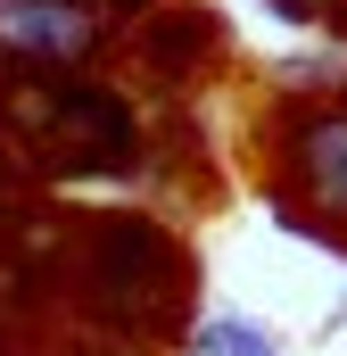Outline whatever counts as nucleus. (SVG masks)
Instances as JSON below:
<instances>
[{
  "mask_svg": "<svg viewBox=\"0 0 347 356\" xmlns=\"http://www.w3.org/2000/svg\"><path fill=\"white\" fill-rule=\"evenodd\" d=\"M67 282H75V307H83L91 332L124 340V348H149L166 340L174 323L190 315V249L174 241L158 216H83L75 224V249H67Z\"/></svg>",
  "mask_w": 347,
  "mask_h": 356,
  "instance_id": "1",
  "label": "nucleus"
},
{
  "mask_svg": "<svg viewBox=\"0 0 347 356\" xmlns=\"http://www.w3.org/2000/svg\"><path fill=\"white\" fill-rule=\"evenodd\" d=\"M289 33H347V0H264Z\"/></svg>",
  "mask_w": 347,
  "mask_h": 356,
  "instance_id": "7",
  "label": "nucleus"
},
{
  "mask_svg": "<svg viewBox=\"0 0 347 356\" xmlns=\"http://www.w3.org/2000/svg\"><path fill=\"white\" fill-rule=\"evenodd\" d=\"M58 356H141V348H124V340H108V332H99V340H67Z\"/></svg>",
  "mask_w": 347,
  "mask_h": 356,
  "instance_id": "9",
  "label": "nucleus"
},
{
  "mask_svg": "<svg viewBox=\"0 0 347 356\" xmlns=\"http://www.w3.org/2000/svg\"><path fill=\"white\" fill-rule=\"evenodd\" d=\"M8 83H17V58H8V50H0V99H8Z\"/></svg>",
  "mask_w": 347,
  "mask_h": 356,
  "instance_id": "10",
  "label": "nucleus"
},
{
  "mask_svg": "<svg viewBox=\"0 0 347 356\" xmlns=\"http://www.w3.org/2000/svg\"><path fill=\"white\" fill-rule=\"evenodd\" d=\"M273 199L306 224H347V99L281 108L273 124Z\"/></svg>",
  "mask_w": 347,
  "mask_h": 356,
  "instance_id": "3",
  "label": "nucleus"
},
{
  "mask_svg": "<svg viewBox=\"0 0 347 356\" xmlns=\"http://www.w3.org/2000/svg\"><path fill=\"white\" fill-rule=\"evenodd\" d=\"M141 58L158 75H190L198 58H223V17H207V8H158L149 33H141Z\"/></svg>",
  "mask_w": 347,
  "mask_h": 356,
  "instance_id": "5",
  "label": "nucleus"
},
{
  "mask_svg": "<svg viewBox=\"0 0 347 356\" xmlns=\"http://www.w3.org/2000/svg\"><path fill=\"white\" fill-rule=\"evenodd\" d=\"M8 124V158L33 166L42 182H91V175H133L141 166V116L133 99L83 75H42L17 67V83L0 99Z\"/></svg>",
  "mask_w": 347,
  "mask_h": 356,
  "instance_id": "2",
  "label": "nucleus"
},
{
  "mask_svg": "<svg viewBox=\"0 0 347 356\" xmlns=\"http://www.w3.org/2000/svg\"><path fill=\"white\" fill-rule=\"evenodd\" d=\"M75 8H91L99 25H108V17H158V0H75Z\"/></svg>",
  "mask_w": 347,
  "mask_h": 356,
  "instance_id": "8",
  "label": "nucleus"
},
{
  "mask_svg": "<svg viewBox=\"0 0 347 356\" xmlns=\"http://www.w3.org/2000/svg\"><path fill=\"white\" fill-rule=\"evenodd\" d=\"M0 50L42 75H75L108 50V25L75 0H0Z\"/></svg>",
  "mask_w": 347,
  "mask_h": 356,
  "instance_id": "4",
  "label": "nucleus"
},
{
  "mask_svg": "<svg viewBox=\"0 0 347 356\" xmlns=\"http://www.w3.org/2000/svg\"><path fill=\"white\" fill-rule=\"evenodd\" d=\"M182 356H281V348H273V332L248 323V315H207V323H190V348Z\"/></svg>",
  "mask_w": 347,
  "mask_h": 356,
  "instance_id": "6",
  "label": "nucleus"
}]
</instances>
